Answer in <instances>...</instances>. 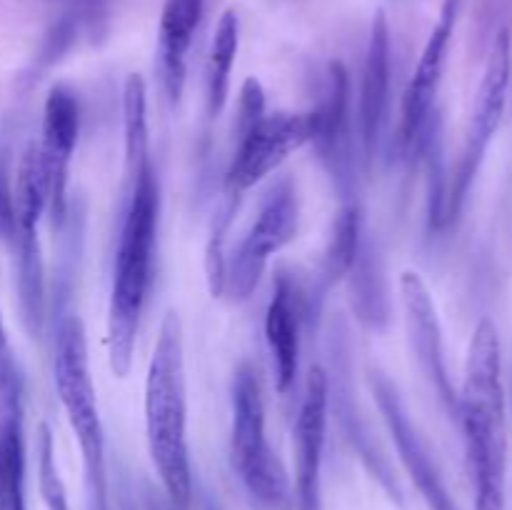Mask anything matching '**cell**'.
Returning <instances> with one entry per match:
<instances>
[{"label": "cell", "mask_w": 512, "mask_h": 510, "mask_svg": "<svg viewBox=\"0 0 512 510\" xmlns=\"http://www.w3.org/2000/svg\"><path fill=\"white\" fill-rule=\"evenodd\" d=\"M473 473L475 510H505L508 418H505L500 335L490 318L475 328L458 393V420Z\"/></svg>", "instance_id": "6da1fadb"}, {"label": "cell", "mask_w": 512, "mask_h": 510, "mask_svg": "<svg viewBox=\"0 0 512 510\" xmlns=\"http://www.w3.org/2000/svg\"><path fill=\"white\" fill-rule=\"evenodd\" d=\"M160 185L153 163H145L135 175L125 200L123 228L115 253L113 285L108 303V355L110 368L125 378L133 365L140 315L153 283V258L158 243Z\"/></svg>", "instance_id": "7a4b0ae2"}, {"label": "cell", "mask_w": 512, "mask_h": 510, "mask_svg": "<svg viewBox=\"0 0 512 510\" xmlns=\"http://www.w3.org/2000/svg\"><path fill=\"white\" fill-rule=\"evenodd\" d=\"M145 430L148 450L158 468L165 495L175 508L193 498L188 453V398H185L183 325L178 313H165L145 375Z\"/></svg>", "instance_id": "3957f363"}, {"label": "cell", "mask_w": 512, "mask_h": 510, "mask_svg": "<svg viewBox=\"0 0 512 510\" xmlns=\"http://www.w3.org/2000/svg\"><path fill=\"white\" fill-rule=\"evenodd\" d=\"M55 388L83 453L85 510H110L105 435L88 363L83 320L68 315L55 338Z\"/></svg>", "instance_id": "277c9868"}, {"label": "cell", "mask_w": 512, "mask_h": 510, "mask_svg": "<svg viewBox=\"0 0 512 510\" xmlns=\"http://www.w3.org/2000/svg\"><path fill=\"white\" fill-rule=\"evenodd\" d=\"M240 138L225 173V200L240 203L243 193L268 178L290 153L315 138V113H265L263 88L245 80L240 98Z\"/></svg>", "instance_id": "5b68a950"}, {"label": "cell", "mask_w": 512, "mask_h": 510, "mask_svg": "<svg viewBox=\"0 0 512 510\" xmlns=\"http://www.w3.org/2000/svg\"><path fill=\"white\" fill-rule=\"evenodd\" d=\"M230 463L248 493L270 510H290L295 488L283 460L265 435V405L255 370L243 365L233 385V433H230Z\"/></svg>", "instance_id": "8992f818"}, {"label": "cell", "mask_w": 512, "mask_h": 510, "mask_svg": "<svg viewBox=\"0 0 512 510\" xmlns=\"http://www.w3.org/2000/svg\"><path fill=\"white\" fill-rule=\"evenodd\" d=\"M508 85H510V33L495 38L493 50H490L488 68H485L483 80H480L478 95H475L473 118H470L468 135H465L463 153H460L458 165H455L453 183H450L448 195H445V223L455 220L463 210L465 198L473 188L478 170L483 165L485 153L493 143L495 133L503 120L505 103H508Z\"/></svg>", "instance_id": "52a82bcc"}, {"label": "cell", "mask_w": 512, "mask_h": 510, "mask_svg": "<svg viewBox=\"0 0 512 510\" xmlns=\"http://www.w3.org/2000/svg\"><path fill=\"white\" fill-rule=\"evenodd\" d=\"M300 205L298 193L290 178L273 185L255 215L253 225L243 235L230 258H225L223 293L245 300L260 283V275L268 268V260L290 243L298 233Z\"/></svg>", "instance_id": "ba28073f"}, {"label": "cell", "mask_w": 512, "mask_h": 510, "mask_svg": "<svg viewBox=\"0 0 512 510\" xmlns=\"http://www.w3.org/2000/svg\"><path fill=\"white\" fill-rule=\"evenodd\" d=\"M460 5H463V0H445L443 3L438 23H435L418 60V68H415L413 78L405 88L403 110H400V115H403L400 133H403L405 148L413 150V153L430 140L428 130L433 123V105L438 98L445 63H448L450 40H453L455 23H458Z\"/></svg>", "instance_id": "9c48e42d"}, {"label": "cell", "mask_w": 512, "mask_h": 510, "mask_svg": "<svg viewBox=\"0 0 512 510\" xmlns=\"http://www.w3.org/2000/svg\"><path fill=\"white\" fill-rule=\"evenodd\" d=\"M400 298L405 310V328H408L410 348L420 370L433 385L440 405L448 410L453 420H458V390L448 375L443 350V330H440L438 310H435L433 295L425 280L413 270H405L400 275Z\"/></svg>", "instance_id": "30bf717a"}, {"label": "cell", "mask_w": 512, "mask_h": 510, "mask_svg": "<svg viewBox=\"0 0 512 510\" xmlns=\"http://www.w3.org/2000/svg\"><path fill=\"white\" fill-rule=\"evenodd\" d=\"M370 388H373L375 403H378L380 413H383L385 425H388L393 443L398 448L400 460H403L405 470L413 478L415 488L420 490L423 500L428 503L430 510H458L453 495H450L448 485H445L443 473L435 465V458L430 455L428 445L423 443L420 433L415 430L413 420H410L408 410H405L403 400H400L395 385L385 378L383 373L370 375Z\"/></svg>", "instance_id": "8fae6325"}, {"label": "cell", "mask_w": 512, "mask_h": 510, "mask_svg": "<svg viewBox=\"0 0 512 510\" xmlns=\"http://www.w3.org/2000/svg\"><path fill=\"white\" fill-rule=\"evenodd\" d=\"M330 383L323 368H310L295 420V500L300 510H320L325 430H328Z\"/></svg>", "instance_id": "7c38bea8"}, {"label": "cell", "mask_w": 512, "mask_h": 510, "mask_svg": "<svg viewBox=\"0 0 512 510\" xmlns=\"http://www.w3.org/2000/svg\"><path fill=\"white\" fill-rule=\"evenodd\" d=\"M80 130L78 100L63 85H55L45 98L43 108V130H40V158L50 178V215L58 220L65 218L68 208V165L73 158L75 143Z\"/></svg>", "instance_id": "4fadbf2b"}, {"label": "cell", "mask_w": 512, "mask_h": 510, "mask_svg": "<svg viewBox=\"0 0 512 510\" xmlns=\"http://www.w3.org/2000/svg\"><path fill=\"white\" fill-rule=\"evenodd\" d=\"M18 368L13 358L0 363V510L25 508V445L23 403Z\"/></svg>", "instance_id": "5bb4252c"}, {"label": "cell", "mask_w": 512, "mask_h": 510, "mask_svg": "<svg viewBox=\"0 0 512 510\" xmlns=\"http://www.w3.org/2000/svg\"><path fill=\"white\" fill-rule=\"evenodd\" d=\"M305 318V295L290 275H280L273 300L265 313V338L273 353L275 383L280 393H288L298 375L300 325Z\"/></svg>", "instance_id": "9a60e30c"}, {"label": "cell", "mask_w": 512, "mask_h": 510, "mask_svg": "<svg viewBox=\"0 0 512 510\" xmlns=\"http://www.w3.org/2000/svg\"><path fill=\"white\" fill-rule=\"evenodd\" d=\"M315 113V138L320 158L330 165L340 180L348 178L345 170L350 165V78L340 63H330L325 73V88Z\"/></svg>", "instance_id": "2e32d148"}, {"label": "cell", "mask_w": 512, "mask_h": 510, "mask_svg": "<svg viewBox=\"0 0 512 510\" xmlns=\"http://www.w3.org/2000/svg\"><path fill=\"white\" fill-rule=\"evenodd\" d=\"M390 103V30L385 13H378L370 30L368 55H365L363 90H360V133L368 158H373L388 118Z\"/></svg>", "instance_id": "e0dca14e"}, {"label": "cell", "mask_w": 512, "mask_h": 510, "mask_svg": "<svg viewBox=\"0 0 512 510\" xmlns=\"http://www.w3.org/2000/svg\"><path fill=\"white\" fill-rule=\"evenodd\" d=\"M203 18V0H165L158 28L160 83L170 103H178L185 88V68L193 35Z\"/></svg>", "instance_id": "ac0fdd59"}, {"label": "cell", "mask_w": 512, "mask_h": 510, "mask_svg": "<svg viewBox=\"0 0 512 510\" xmlns=\"http://www.w3.org/2000/svg\"><path fill=\"white\" fill-rule=\"evenodd\" d=\"M238 15L235 10H225L215 28L213 43H210L208 68H205V93H208V115L218 118L225 108L230 88V70H233L235 55H238Z\"/></svg>", "instance_id": "d6986e66"}, {"label": "cell", "mask_w": 512, "mask_h": 510, "mask_svg": "<svg viewBox=\"0 0 512 510\" xmlns=\"http://www.w3.org/2000/svg\"><path fill=\"white\" fill-rule=\"evenodd\" d=\"M360 253V215L355 205H345L338 213L323 255L325 283H338L353 270Z\"/></svg>", "instance_id": "ffe728a7"}, {"label": "cell", "mask_w": 512, "mask_h": 510, "mask_svg": "<svg viewBox=\"0 0 512 510\" xmlns=\"http://www.w3.org/2000/svg\"><path fill=\"white\" fill-rule=\"evenodd\" d=\"M38 473H40V493H43L45 505L48 510H68V495H65V485L60 480L58 465H55L53 455V438H50L48 425L40 428V440H38Z\"/></svg>", "instance_id": "44dd1931"}, {"label": "cell", "mask_w": 512, "mask_h": 510, "mask_svg": "<svg viewBox=\"0 0 512 510\" xmlns=\"http://www.w3.org/2000/svg\"><path fill=\"white\" fill-rule=\"evenodd\" d=\"M15 218H13V183L8 175V163L0 155V238L13 240Z\"/></svg>", "instance_id": "7402d4cb"}, {"label": "cell", "mask_w": 512, "mask_h": 510, "mask_svg": "<svg viewBox=\"0 0 512 510\" xmlns=\"http://www.w3.org/2000/svg\"><path fill=\"white\" fill-rule=\"evenodd\" d=\"M58 3H65L68 13L80 15L83 20H93L103 8V0H58Z\"/></svg>", "instance_id": "603a6c76"}, {"label": "cell", "mask_w": 512, "mask_h": 510, "mask_svg": "<svg viewBox=\"0 0 512 510\" xmlns=\"http://www.w3.org/2000/svg\"><path fill=\"white\" fill-rule=\"evenodd\" d=\"M145 510H180V508H175V505L170 503L168 495L163 498V495L148 490V495H145Z\"/></svg>", "instance_id": "cb8c5ba5"}, {"label": "cell", "mask_w": 512, "mask_h": 510, "mask_svg": "<svg viewBox=\"0 0 512 510\" xmlns=\"http://www.w3.org/2000/svg\"><path fill=\"white\" fill-rule=\"evenodd\" d=\"M8 340H5V328H3V318H0V363L8 358Z\"/></svg>", "instance_id": "d4e9b609"}, {"label": "cell", "mask_w": 512, "mask_h": 510, "mask_svg": "<svg viewBox=\"0 0 512 510\" xmlns=\"http://www.w3.org/2000/svg\"><path fill=\"white\" fill-rule=\"evenodd\" d=\"M120 510H135V503L130 500V495L125 493V490H123V495H120Z\"/></svg>", "instance_id": "484cf974"}]
</instances>
